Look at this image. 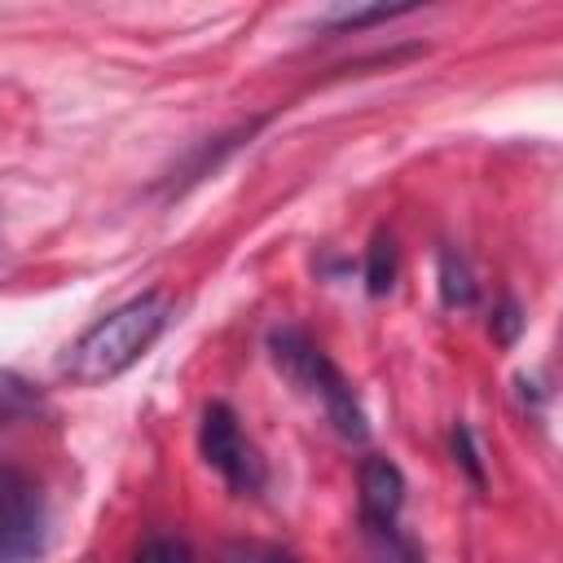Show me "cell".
Masks as SVG:
<instances>
[{"label": "cell", "mask_w": 563, "mask_h": 563, "mask_svg": "<svg viewBox=\"0 0 563 563\" xmlns=\"http://www.w3.org/2000/svg\"><path fill=\"white\" fill-rule=\"evenodd\" d=\"M35 413H44V391L22 374L0 369V427L35 418Z\"/></svg>", "instance_id": "obj_6"}, {"label": "cell", "mask_w": 563, "mask_h": 563, "mask_svg": "<svg viewBox=\"0 0 563 563\" xmlns=\"http://www.w3.org/2000/svg\"><path fill=\"white\" fill-rule=\"evenodd\" d=\"M172 321V299L163 290H141L128 303H119L114 312L97 317L62 356V374L79 387H101L114 383L119 374H128L150 347L154 339L167 330Z\"/></svg>", "instance_id": "obj_1"}, {"label": "cell", "mask_w": 563, "mask_h": 563, "mask_svg": "<svg viewBox=\"0 0 563 563\" xmlns=\"http://www.w3.org/2000/svg\"><path fill=\"white\" fill-rule=\"evenodd\" d=\"M356 488H361V523H396L405 506V475L391 457L369 453L356 471Z\"/></svg>", "instance_id": "obj_5"}, {"label": "cell", "mask_w": 563, "mask_h": 563, "mask_svg": "<svg viewBox=\"0 0 563 563\" xmlns=\"http://www.w3.org/2000/svg\"><path fill=\"white\" fill-rule=\"evenodd\" d=\"M198 449H202V462L233 488V493H260L264 488V457L260 449L246 440L233 405L224 400H211L202 409V422H198Z\"/></svg>", "instance_id": "obj_4"}, {"label": "cell", "mask_w": 563, "mask_h": 563, "mask_svg": "<svg viewBox=\"0 0 563 563\" xmlns=\"http://www.w3.org/2000/svg\"><path fill=\"white\" fill-rule=\"evenodd\" d=\"M365 541H369V563H427L422 545L396 523H365Z\"/></svg>", "instance_id": "obj_7"}, {"label": "cell", "mask_w": 563, "mask_h": 563, "mask_svg": "<svg viewBox=\"0 0 563 563\" xmlns=\"http://www.w3.org/2000/svg\"><path fill=\"white\" fill-rule=\"evenodd\" d=\"M132 563H194V550H189V541L158 532V537H145L141 541V550H136Z\"/></svg>", "instance_id": "obj_12"}, {"label": "cell", "mask_w": 563, "mask_h": 563, "mask_svg": "<svg viewBox=\"0 0 563 563\" xmlns=\"http://www.w3.org/2000/svg\"><path fill=\"white\" fill-rule=\"evenodd\" d=\"M268 356H273V365H277L295 387H303L308 396L321 400L325 418L334 422V431H339L343 440H356V444H361V440L369 435V422H365V409H361L352 383L339 374V365H334L299 325H277V330L268 334Z\"/></svg>", "instance_id": "obj_2"}, {"label": "cell", "mask_w": 563, "mask_h": 563, "mask_svg": "<svg viewBox=\"0 0 563 563\" xmlns=\"http://www.w3.org/2000/svg\"><path fill=\"white\" fill-rule=\"evenodd\" d=\"M440 303L453 312L475 303V277L457 251H440Z\"/></svg>", "instance_id": "obj_8"}, {"label": "cell", "mask_w": 563, "mask_h": 563, "mask_svg": "<svg viewBox=\"0 0 563 563\" xmlns=\"http://www.w3.org/2000/svg\"><path fill=\"white\" fill-rule=\"evenodd\" d=\"M449 444H453V462L466 471V479H471L475 488H484V457H479V444H475L471 422H457L453 435H449Z\"/></svg>", "instance_id": "obj_11"}, {"label": "cell", "mask_w": 563, "mask_h": 563, "mask_svg": "<svg viewBox=\"0 0 563 563\" xmlns=\"http://www.w3.org/2000/svg\"><path fill=\"white\" fill-rule=\"evenodd\" d=\"M488 330H493V339L501 343V347H510L519 334H523V308L506 295L501 303H497V312H493V321H488Z\"/></svg>", "instance_id": "obj_14"}, {"label": "cell", "mask_w": 563, "mask_h": 563, "mask_svg": "<svg viewBox=\"0 0 563 563\" xmlns=\"http://www.w3.org/2000/svg\"><path fill=\"white\" fill-rule=\"evenodd\" d=\"M224 563H299L290 550L282 545H264V541H233L224 545Z\"/></svg>", "instance_id": "obj_13"}, {"label": "cell", "mask_w": 563, "mask_h": 563, "mask_svg": "<svg viewBox=\"0 0 563 563\" xmlns=\"http://www.w3.org/2000/svg\"><path fill=\"white\" fill-rule=\"evenodd\" d=\"M48 506L26 466H0V563H31L44 550Z\"/></svg>", "instance_id": "obj_3"}, {"label": "cell", "mask_w": 563, "mask_h": 563, "mask_svg": "<svg viewBox=\"0 0 563 563\" xmlns=\"http://www.w3.org/2000/svg\"><path fill=\"white\" fill-rule=\"evenodd\" d=\"M396 13H409V4H334V9H325L317 22L347 31V26H361V22H387V18H396Z\"/></svg>", "instance_id": "obj_10"}, {"label": "cell", "mask_w": 563, "mask_h": 563, "mask_svg": "<svg viewBox=\"0 0 563 563\" xmlns=\"http://www.w3.org/2000/svg\"><path fill=\"white\" fill-rule=\"evenodd\" d=\"M396 286V242L391 233H374L369 251H365V290L378 299Z\"/></svg>", "instance_id": "obj_9"}]
</instances>
